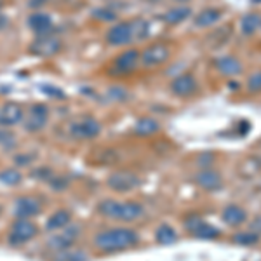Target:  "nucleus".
Masks as SVG:
<instances>
[{
	"label": "nucleus",
	"instance_id": "1",
	"mask_svg": "<svg viewBox=\"0 0 261 261\" xmlns=\"http://www.w3.org/2000/svg\"><path fill=\"white\" fill-rule=\"evenodd\" d=\"M140 237L130 228H110L94 237V246L101 252H119L138 246Z\"/></svg>",
	"mask_w": 261,
	"mask_h": 261
},
{
	"label": "nucleus",
	"instance_id": "2",
	"mask_svg": "<svg viewBox=\"0 0 261 261\" xmlns=\"http://www.w3.org/2000/svg\"><path fill=\"white\" fill-rule=\"evenodd\" d=\"M98 211L101 216L108 218V220L130 223L143 216V205L136 204V202H117L112 199H105L98 205Z\"/></svg>",
	"mask_w": 261,
	"mask_h": 261
},
{
	"label": "nucleus",
	"instance_id": "3",
	"mask_svg": "<svg viewBox=\"0 0 261 261\" xmlns=\"http://www.w3.org/2000/svg\"><path fill=\"white\" fill-rule=\"evenodd\" d=\"M79 235H81V226L79 225L65 226V228H61V230H56V233H54L53 237H49L47 247L53 251L68 249V247H71L75 244Z\"/></svg>",
	"mask_w": 261,
	"mask_h": 261
},
{
	"label": "nucleus",
	"instance_id": "4",
	"mask_svg": "<svg viewBox=\"0 0 261 261\" xmlns=\"http://www.w3.org/2000/svg\"><path fill=\"white\" fill-rule=\"evenodd\" d=\"M60 50H61V40L56 35H50V33L37 35V39L30 45V53L39 58H50L60 53Z\"/></svg>",
	"mask_w": 261,
	"mask_h": 261
},
{
	"label": "nucleus",
	"instance_id": "5",
	"mask_svg": "<svg viewBox=\"0 0 261 261\" xmlns=\"http://www.w3.org/2000/svg\"><path fill=\"white\" fill-rule=\"evenodd\" d=\"M37 233H39V228H37L35 223H32L30 220H18L11 226L9 244H12V246L27 244V242H30L32 239H35Z\"/></svg>",
	"mask_w": 261,
	"mask_h": 261
},
{
	"label": "nucleus",
	"instance_id": "6",
	"mask_svg": "<svg viewBox=\"0 0 261 261\" xmlns=\"http://www.w3.org/2000/svg\"><path fill=\"white\" fill-rule=\"evenodd\" d=\"M169 56H171L169 47L166 44L157 42V44H151L143 50V54L140 56V63L145 68H155V66L164 65V63L169 60Z\"/></svg>",
	"mask_w": 261,
	"mask_h": 261
},
{
	"label": "nucleus",
	"instance_id": "7",
	"mask_svg": "<svg viewBox=\"0 0 261 261\" xmlns=\"http://www.w3.org/2000/svg\"><path fill=\"white\" fill-rule=\"evenodd\" d=\"M47 120H49V108L42 103H35L28 108V113L23 119L24 129H27L28 133H39V130L45 127Z\"/></svg>",
	"mask_w": 261,
	"mask_h": 261
},
{
	"label": "nucleus",
	"instance_id": "8",
	"mask_svg": "<svg viewBox=\"0 0 261 261\" xmlns=\"http://www.w3.org/2000/svg\"><path fill=\"white\" fill-rule=\"evenodd\" d=\"M107 183L113 192L125 193V192H130V190H134V188L140 187L141 181L134 172H130V171H117L108 176Z\"/></svg>",
	"mask_w": 261,
	"mask_h": 261
},
{
	"label": "nucleus",
	"instance_id": "9",
	"mask_svg": "<svg viewBox=\"0 0 261 261\" xmlns=\"http://www.w3.org/2000/svg\"><path fill=\"white\" fill-rule=\"evenodd\" d=\"M185 226H187V230L197 239H207V241H213V239H218L221 235L220 228L205 223L204 220H200L199 216H195V214H192V216H188L187 220H185Z\"/></svg>",
	"mask_w": 261,
	"mask_h": 261
},
{
	"label": "nucleus",
	"instance_id": "10",
	"mask_svg": "<svg viewBox=\"0 0 261 261\" xmlns=\"http://www.w3.org/2000/svg\"><path fill=\"white\" fill-rule=\"evenodd\" d=\"M70 133H71V136L79 138V140H92V138L99 136L101 125H99V122L96 119H92V117H84V119L71 124Z\"/></svg>",
	"mask_w": 261,
	"mask_h": 261
},
{
	"label": "nucleus",
	"instance_id": "11",
	"mask_svg": "<svg viewBox=\"0 0 261 261\" xmlns=\"http://www.w3.org/2000/svg\"><path fill=\"white\" fill-rule=\"evenodd\" d=\"M138 65H140V53L136 49H127L113 60V73L129 75L138 68Z\"/></svg>",
	"mask_w": 261,
	"mask_h": 261
},
{
	"label": "nucleus",
	"instance_id": "12",
	"mask_svg": "<svg viewBox=\"0 0 261 261\" xmlns=\"http://www.w3.org/2000/svg\"><path fill=\"white\" fill-rule=\"evenodd\" d=\"M40 207H42L40 202L33 199V197H19L16 200L12 213H14V216L18 220H30V218L37 216L40 213Z\"/></svg>",
	"mask_w": 261,
	"mask_h": 261
},
{
	"label": "nucleus",
	"instance_id": "13",
	"mask_svg": "<svg viewBox=\"0 0 261 261\" xmlns=\"http://www.w3.org/2000/svg\"><path fill=\"white\" fill-rule=\"evenodd\" d=\"M24 119V110L19 103H6L0 108V127H12Z\"/></svg>",
	"mask_w": 261,
	"mask_h": 261
},
{
	"label": "nucleus",
	"instance_id": "14",
	"mask_svg": "<svg viewBox=\"0 0 261 261\" xmlns=\"http://www.w3.org/2000/svg\"><path fill=\"white\" fill-rule=\"evenodd\" d=\"M197 91V81L190 73H181L171 82V92L179 98H188Z\"/></svg>",
	"mask_w": 261,
	"mask_h": 261
},
{
	"label": "nucleus",
	"instance_id": "15",
	"mask_svg": "<svg viewBox=\"0 0 261 261\" xmlns=\"http://www.w3.org/2000/svg\"><path fill=\"white\" fill-rule=\"evenodd\" d=\"M107 42L110 45H125L133 42V32L129 23H117L107 32Z\"/></svg>",
	"mask_w": 261,
	"mask_h": 261
},
{
	"label": "nucleus",
	"instance_id": "16",
	"mask_svg": "<svg viewBox=\"0 0 261 261\" xmlns=\"http://www.w3.org/2000/svg\"><path fill=\"white\" fill-rule=\"evenodd\" d=\"M195 181L199 187H202L204 190L209 192H216L223 187V179L220 176V172L213 171V169H204L199 174H195Z\"/></svg>",
	"mask_w": 261,
	"mask_h": 261
},
{
	"label": "nucleus",
	"instance_id": "17",
	"mask_svg": "<svg viewBox=\"0 0 261 261\" xmlns=\"http://www.w3.org/2000/svg\"><path fill=\"white\" fill-rule=\"evenodd\" d=\"M28 27H30L37 35H45V33H50L53 19H50L49 14L35 12V14H32L30 18H28Z\"/></svg>",
	"mask_w": 261,
	"mask_h": 261
},
{
	"label": "nucleus",
	"instance_id": "18",
	"mask_svg": "<svg viewBox=\"0 0 261 261\" xmlns=\"http://www.w3.org/2000/svg\"><path fill=\"white\" fill-rule=\"evenodd\" d=\"M221 218H223V221H225L226 225H230V226H241L247 220V213L244 211L242 207H239V205L231 204V205H226V207L223 209Z\"/></svg>",
	"mask_w": 261,
	"mask_h": 261
},
{
	"label": "nucleus",
	"instance_id": "19",
	"mask_svg": "<svg viewBox=\"0 0 261 261\" xmlns=\"http://www.w3.org/2000/svg\"><path fill=\"white\" fill-rule=\"evenodd\" d=\"M70 223H71V213L66 211V209H60V211L50 214L49 220L45 221V230L56 231V230H61V228H65V226H68Z\"/></svg>",
	"mask_w": 261,
	"mask_h": 261
},
{
	"label": "nucleus",
	"instance_id": "20",
	"mask_svg": "<svg viewBox=\"0 0 261 261\" xmlns=\"http://www.w3.org/2000/svg\"><path fill=\"white\" fill-rule=\"evenodd\" d=\"M216 68L225 75H239L242 73V63L233 56H221L214 61Z\"/></svg>",
	"mask_w": 261,
	"mask_h": 261
},
{
	"label": "nucleus",
	"instance_id": "21",
	"mask_svg": "<svg viewBox=\"0 0 261 261\" xmlns=\"http://www.w3.org/2000/svg\"><path fill=\"white\" fill-rule=\"evenodd\" d=\"M159 129H161V125H159V122L155 119H151V117H143L134 124V134L136 136H141V138H146V136H153L155 133H159Z\"/></svg>",
	"mask_w": 261,
	"mask_h": 261
},
{
	"label": "nucleus",
	"instance_id": "22",
	"mask_svg": "<svg viewBox=\"0 0 261 261\" xmlns=\"http://www.w3.org/2000/svg\"><path fill=\"white\" fill-rule=\"evenodd\" d=\"M221 19V11L218 9H204L200 11L199 14L195 16L193 19V24L197 28H205V27H211V24L218 23Z\"/></svg>",
	"mask_w": 261,
	"mask_h": 261
},
{
	"label": "nucleus",
	"instance_id": "23",
	"mask_svg": "<svg viewBox=\"0 0 261 261\" xmlns=\"http://www.w3.org/2000/svg\"><path fill=\"white\" fill-rule=\"evenodd\" d=\"M192 14V9L187 6H179V7H174V9H169L166 14L162 16V19L169 24H178V23H183L185 19H188Z\"/></svg>",
	"mask_w": 261,
	"mask_h": 261
},
{
	"label": "nucleus",
	"instance_id": "24",
	"mask_svg": "<svg viewBox=\"0 0 261 261\" xmlns=\"http://www.w3.org/2000/svg\"><path fill=\"white\" fill-rule=\"evenodd\" d=\"M261 28V14L258 12H251V14H246L241 19V30L244 35H252Z\"/></svg>",
	"mask_w": 261,
	"mask_h": 261
},
{
	"label": "nucleus",
	"instance_id": "25",
	"mask_svg": "<svg viewBox=\"0 0 261 261\" xmlns=\"http://www.w3.org/2000/svg\"><path fill=\"white\" fill-rule=\"evenodd\" d=\"M155 239H157L159 244H162V246H171V244L176 242V239H178V233H176V230L172 228L171 225H161L155 231Z\"/></svg>",
	"mask_w": 261,
	"mask_h": 261
},
{
	"label": "nucleus",
	"instance_id": "26",
	"mask_svg": "<svg viewBox=\"0 0 261 261\" xmlns=\"http://www.w3.org/2000/svg\"><path fill=\"white\" fill-rule=\"evenodd\" d=\"M130 24V32H133V39L138 40H145L150 35V23L143 18H138L134 21H129Z\"/></svg>",
	"mask_w": 261,
	"mask_h": 261
},
{
	"label": "nucleus",
	"instance_id": "27",
	"mask_svg": "<svg viewBox=\"0 0 261 261\" xmlns=\"http://www.w3.org/2000/svg\"><path fill=\"white\" fill-rule=\"evenodd\" d=\"M53 261H86V252L73 249V247H68V249L56 251Z\"/></svg>",
	"mask_w": 261,
	"mask_h": 261
},
{
	"label": "nucleus",
	"instance_id": "28",
	"mask_svg": "<svg viewBox=\"0 0 261 261\" xmlns=\"http://www.w3.org/2000/svg\"><path fill=\"white\" fill-rule=\"evenodd\" d=\"M23 181V174L18 169H4L0 171V183L6 187H18Z\"/></svg>",
	"mask_w": 261,
	"mask_h": 261
},
{
	"label": "nucleus",
	"instance_id": "29",
	"mask_svg": "<svg viewBox=\"0 0 261 261\" xmlns=\"http://www.w3.org/2000/svg\"><path fill=\"white\" fill-rule=\"evenodd\" d=\"M92 18L103 21V23H110V21L117 19V12L112 11L110 7H98V9L92 11Z\"/></svg>",
	"mask_w": 261,
	"mask_h": 261
},
{
	"label": "nucleus",
	"instance_id": "30",
	"mask_svg": "<svg viewBox=\"0 0 261 261\" xmlns=\"http://www.w3.org/2000/svg\"><path fill=\"white\" fill-rule=\"evenodd\" d=\"M259 241V235L254 231H244V233H235L233 235V242L241 244V246H252Z\"/></svg>",
	"mask_w": 261,
	"mask_h": 261
},
{
	"label": "nucleus",
	"instance_id": "31",
	"mask_svg": "<svg viewBox=\"0 0 261 261\" xmlns=\"http://www.w3.org/2000/svg\"><path fill=\"white\" fill-rule=\"evenodd\" d=\"M16 146V136L7 130L6 127H0V148L4 150H11Z\"/></svg>",
	"mask_w": 261,
	"mask_h": 261
},
{
	"label": "nucleus",
	"instance_id": "32",
	"mask_svg": "<svg viewBox=\"0 0 261 261\" xmlns=\"http://www.w3.org/2000/svg\"><path fill=\"white\" fill-rule=\"evenodd\" d=\"M49 185L53 190L63 192V190H66V187L70 185V179H68V176H65V174H53V178L49 179Z\"/></svg>",
	"mask_w": 261,
	"mask_h": 261
},
{
	"label": "nucleus",
	"instance_id": "33",
	"mask_svg": "<svg viewBox=\"0 0 261 261\" xmlns=\"http://www.w3.org/2000/svg\"><path fill=\"white\" fill-rule=\"evenodd\" d=\"M247 89H249V92H261V71L251 75L249 81H247Z\"/></svg>",
	"mask_w": 261,
	"mask_h": 261
},
{
	"label": "nucleus",
	"instance_id": "34",
	"mask_svg": "<svg viewBox=\"0 0 261 261\" xmlns=\"http://www.w3.org/2000/svg\"><path fill=\"white\" fill-rule=\"evenodd\" d=\"M108 96H110L113 101H124L127 98V91H125L124 87H110Z\"/></svg>",
	"mask_w": 261,
	"mask_h": 261
},
{
	"label": "nucleus",
	"instance_id": "35",
	"mask_svg": "<svg viewBox=\"0 0 261 261\" xmlns=\"http://www.w3.org/2000/svg\"><path fill=\"white\" fill-rule=\"evenodd\" d=\"M54 172L49 169V167H42V169H37L35 172H33V176L39 179H44V181H49L50 178H53Z\"/></svg>",
	"mask_w": 261,
	"mask_h": 261
},
{
	"label": "nucleus",
	"instance_id": "36",
	"mask_svg": "<svg viewBox=\"0 0 261 261\" xmlns=\"http://www.w3.org/2000/svg\"><path fill=\"white\" fill-rule=\"evenodd\" d=\"M251 231H254V233H259L261 231V218H256L254 223L251 225Z\"/></svg>",
	"mask_w": 261,
	"mask_h": 261
},
{
	"label": "nucleus",
	"instance_id": "37",
	"mask_svg": "<svg viewBox=\"0 0 261 261\" xmlns=\"http://www.w3.org/2000/svg\"><path fill=\"white\" fill-rule=\"evenodd\" d=\"M27 157L28 155H18V157H16V162L21 164V166H27V164H30V161H24Z\"/></svg>",
	"mask_w": 261,
	"mask_h": 261
},
{
	"label": "nucleus",
	"instance_id": "38",
	"mask_svg": "<svg viewBox=\"0 0 261 261\" xmlns=\"http://www.w3.org/2000/svg\"><path fill=\"white\" fill-rule=\"evenodd\" d=\"M228 87H231V91H239V87H241V84L239 82H230Z\"/></svg>",
	"mask_w": 261,
	"mask_h": 261
},
{
	"label": "nucleus",
	"instance_id": "39",
	"mask_svg": "<svg viewBox=\"0 0 261 261\" xmlns=\"http://www.w3.org/2000/svg\"><path fill=\"white\" fill-rule=\"evenodd\" d=\"M6 23H7V19H6V18H0V30H2V28L6 27Z\"/></svg>",
	"mask_w": 261,
	"mask_h": 261
},
{
	"label": "nucleus",
	"instance_id": "40",
	"mask_svg": "<svg viewBox=\"0 0 261 261\" xmlns=\"http://www.w3.org/2000/svg\"><path fill=\"white\" fill-rule=\"evenodd\" d=\"M176 2H181V4H183V2H188V0H176Z\"/></svg>",
	"mask_w": 261,
	"mask_h": 261
},
{
	"label": "nucleus",
	"instance_id": "41",
	"mask_svg": "<svg viewBox=\"0 0 261 261\" xmlns=\"http://www.w3.org/2000/svg\"><path fill=\"white\" fill-rule=\"evenodd\" d=\"M251 2H261V0H251Z\"/></svg>",
	"mask_w": 261,
	"mask_h": 261
},
{
	"label": "nucleus",
	"instance_id": "42",
	"mask_svg": "<svg viewBox=\"0 0 261 261\" xmlns=\"http://www.w3.org/2000/svg\"><path fill=\"white\" fill-rule=\"evenodd\" d=\"M0 7H2V0H0Z\"/></svg>",
	"mask_w": 261,
	"mask_h": 261
}]
</instances>
